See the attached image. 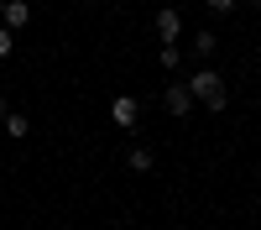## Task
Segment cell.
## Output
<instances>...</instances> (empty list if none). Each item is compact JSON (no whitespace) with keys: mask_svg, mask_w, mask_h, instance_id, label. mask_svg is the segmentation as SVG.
<instances>
[{"mask_svg":"<svg viewBox=\"0 0 261 230\" xmlns=\"http://www.w3.org/2000/svg\"><path fill=\"white\" fill-rule=\"evenodd\" d=\"M188 94H193V99H204L209 110H225V99H230L214 68H199V73H193V79H188Z\"/></svg>","mask_w":261,"mask_h":230,"instance_id":"obj_1","label":"cell"},{"mask_svg":"<svg viewBox=\"0 0 261 230\" xmlns=\"http://www.w3.org/2000/svg\"><path fill=\"white\" fill-rule=\"evenodd\" d=\"M110 115H115V125H125V131H130V125H136V115H141V105L130 99V94H115V105H110Z\"/></svg>","mask_w":261,"mask_h":230,"instance_id":"obj_2","label":"cell"},{"mask_svg":"<svg viewBox=\"0 0 261 230\" xmlns=\"http://www.w3.org/2000/svg\"><path fill=\"white\" fill-rule=\"evenodd\" d=\"M162 99H167V110H172V115H188V110H193L188 84H167V94H162Z\"/></svg>","mask_w":261,"mask_h":230,"instance_id":"obj_3","label":"cell"},{"mask_svg":"<svg viewBox=\"0 0 261 230\" xmlns=\"http://www.w3.org/2000/svg\"><path fill=\"white\" fill-rule=\"evenodd\" d=\"M0 21H6V27H27V21H32V6H27V0H6Z\"/></svg>","mask_w":261,"mask_h":230,"instance_id":"obj_4","label":"cell"},{"mask_svg":"<svg viewBox=\"0 0 261 230\" xmlns=\"http://www.w3.org/2000/svg\"><path fill=\"white\" fill-rule=\"evenodd\" d=\"M157 32H162V42H172V37L183 32V16L178 11H157Z\"/></svg>","mask_w":261,"mask_h":230,"instance_id":"obj_5","label":"cell"},{"mask_svg":"<svg viewBox=\"0 0 261 230\" xmlns=\"http://www.w3.org/2000/svg\"><path fill=\"white\" fill-rule=\"evenodd\" d=\"M130 167H136V173H146V167H151V152H146V146H130V157H125Z\"/></svg>","mask_w":261,"mask_h":230,"instance_id":"obj_6","label":"cell"},{"mask_svg":"<svg viewBox=\"0 0 261 230\" xmlns=\"http://www.w3.org/2000/svg\"><path fill=\"white\" fill-rule=\"evenodd\" d=\"M32 125H27V115H6V136H27Z\"/></svg>","mask_w":261,"mask_h":230,"instance_id":"obj_7","label":"cell"},{"mask_svg":"<svg viewBox=\"0 0 261 230\" xmlns=\"http://www.w3.org/2000/svg\"><path fill=\"white\" fill-rule=\"evenodd\" d=\"M157 58H162V68H167V73H172V68H178V58H183V53H178V47H172V42H167V47H162V53H157Z\"/></svg>","mask_w":261,"mask_h":230,"instance_id":"obj_8","label":"cell"},{"mask_svg":"<svg viewBox=\"0 0 261 230\" xmlns=\"http://www.w3.org/2000/svg\"><path fill=\"white\" fill-rule=\"evenodd\" d=\"M0 58H11V27H0Z\"/></svg>","mask_w":261,"mask_h":230,"instance_id":"obj_9","label":"cell"},{"mask_svg":"<svg viewBox=\"0 0 261 230\" xmlns=\"http://www.w3.org/2000/svg\"><path fill=\"white\" fill-rule=\"evenodd\" d=\"M235 6V0H209V11H230Z\"/></svg>","mask_w":261,"mask_h":230,"instance_id":"obj_10","label":"cell"},{"mask_svg":"<svg viewBox=\"0 0 261 230\" xmlns=\"http://www.w3.org/2000/svg\"><path fill=\"white\" fill-rule=\"evenodd\" d=\"M0 115H6V99H0Z\"/></svg>","mask_w":261,"mask_h":230,"instance_id":"obj_11","label":"cell"},{"mask_svg":"<svg viewBox=\"0 0 261 230\" xmlns=\"http://www.w3.org/2000/svg\"><path fill=\"white\" fill-rule=\"evenodd\" d=\"M256 188H261V173H256Z\"/></svg>","mask_w":261,"mask_h":230,"instance_id":"obj_12","label":"cell"},{"mask_svg":"<svg viewBox=\"0 0 261 230\" xmlns=\"http://www.w3.org/2000/svg\"><path fill=\"white\" fill-rule=\"evenodd\" d=\"M0 11H6V0H0Z\"/></svg>","mask_w":261,"mask_h":230,"instance_id":"obj_13","label":"cell"},{"mask_svg":"<svg viewBox=\"0 0 261 230\" xmlns=\"http://www.w3.org/2000/svg\"><path fill=\"white\" fill-rule=\"evenodd\" d=\"M251 6H261V0H251Z\"/></svg>","mask_w":261,"mask_h":230,"instance_id":"obj_14","label":"cell"}]
</instances>
